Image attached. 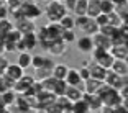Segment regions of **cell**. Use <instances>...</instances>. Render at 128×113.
<instances>
[{"mask_svg":"<svg viewBox=\"0 0 128 113\" xmlns=\"http://www.w3.org/2000/svg\"><path fill=\"white\" fill-rule=\"evenodd\" d=\"M22 41L26 46V51H33L34 48H38V38H36V31H30V33L22 34Z\"/></svg>","mask_w":128,"mask_h":113,"instance_id":"e0dca14e","label":"cell"},{"mask_svg":"<svg viewBox=\"0 0 128 113\" xmlns=\"http://www.w3.org/2000/svg\"><path fill=\"white\" fill-rule=\"evenodd\" d=\"M100 85H102V80L92 79V77L82 80V89H84V92H87V94H97V90H98Z\"/></svg>","mask_w":128,"mask_h":113,"instance_id":"d6986e66","label":"cell"},{"mask_svg":"<svg viewBox=\"0 0 128 113\" xmlns=\"http://www.w3.org/2000/svg\"><path fill=\"white\" fill-rule=\"evenodd\" d=\"M43 13L46 15L48 21H59V20L68 13V10H66V7L62 5V2H58V0H48V3H46Z\"/></svg>","mask_w":128,"mask_h":113,"instance_id":"7a4b0ae2","label":"cell"},{"mask_svg":"<svg viewBox=\"0 0 128 113\" xmlns=\"http://www.w3.org/2000/svg\"><path fill=\"white\" fill-rule=\"evenodd\" d=\"M54 102H56V105H58V108H59L61 113H72V102L69 98H66L64 95L56 97Z\"/></svg>","mask_w":128,"mask_h":113,"instance_id":"44dd1931","label":"cell"},{"mask_svg":"<svg viewBox=\"0 0 128 113\" xmlns=\"http://www.w3.org/2000/svg\"><path fill=\"white\" fill-rule=\"evenodd\" d=\"M108 51L113 56V59H128V48H126V44H112Z\"/></svg>","mask_w":128,"mask_h":113,"instance_id":"9a60e30c","label":"cell"},{"mask_svg":"<svg viewBox=\"0 0 128 113\" xmlns=\"http://www.w3.org/2000/svg\"><path fill=\"white\" fill-rule=\"evenodd\" d=\"M104 82H105L107 85H110V87H113V89L118 90V89H122L123 85H126L128 80H126V75H118L113 71L107 69V74H105V77H104Z\"/></svg>","mask_w":128,"mask_h":113,"instance_id":"5b68a950","label":"cell"},{"mask_svg":"<svg viewBox=\"0 0 128 113\" xmlns=\"http://www.w3.org/2000/svg\"><path fill=\"white\" fill-rule=\"evenodd\" d=\"M46 26V31H48V34L51 38H61V34H62V28H61V25L58 21H49L48 25H44Z\"/></svg>","mask_w":128,"mask_h":113,"instance_id":"cb8c5ba5","label":"cell"},{"mask_svg":"<svg viewBox=\"0 0 128 113\" xmlns=\"http://www.w3.org/2000/svg\"><path fill=\"white\" fill-rule=\"evenodd\" d=\"M0 2H4V3H5V2H7V0H0Z\"/></svg>","mask_w":128,"mask_h":113,"instance_id":"681fc988","label":"cell"},{"mask_svg":"<svg viewBox=\"0 0 128 113\" xmlns=\"http://www.w3.org/2000/svg\"><path fill=\"white\" fill-rule=\"evenodd\" d=\"M16 64L26 71L28 67H31V53L30 51H23V53H18V59H16Z\"/></svg>","mask_w":128,"mask_h":113,"instance_id":"7402d4cb","label":"cell"},{"mask_svg":"<svg viewBox=\"0 0 128 113\" xmlns=\"http://www.w3.org/2000/svg\"><path fill=\"white\" fill-rule=\"evenodd\" d=\"M107 16H108V23L110 25H113V26H118L120 25V18H118V15L115 13V11H110V13H107Z\"/></svg>","mask_w":128,"mask_h":113,"instance_id":"ab89813d","label":"cell"},{"mask_svg":"<svg viewBox=\"0 0 128 113\" xmlns=\"http://www.w3.org/2000/svg\"><path fill=\"white\" fill-rule=\"evenodd\" d=\"M76 2H77V0H62V5L66 7L68 13H72V10H74V7H76Z\"/></svg>","mask_w":128,"mask_h":113,"instance_id":"f6af8a7d","label":"cell"},{"mask_svg":"<svg viewBox=\"0 0 128 113\" xmlns=\"http://www.w3.org/2000/svg\"><path fill=\"white\" fill-rule=\"evenodd\" d=\"M4 74H5V75H8V77H10V79H13V80H18L20 77L25 74V71H23V69L20 67L16 62H15V64L8 62V66H7V69H5Z\"/></svg>","mask_w":128,"mask_h":113,"instance_id":"ac0fdd59","label":"cell"},{"mask_svg":"<svg viewBox=\"0 0 128 113\" xmlns=\"http://www.w3.org/2000/svg\"><path fill=\"white\" fill-rule=\"evenodd\" d=\"M8 62H10V61L7 59V56H5V54H2V56H0V75L5 72V69H7Z\"/></svg>","mask_w":128,"mask_h":113,"instance_id":"ee69618b","label":"cell"},{"mask_svg":"<svg viewBox=\"0 0 128 113\" xmlns=\"http://www.w3.org/2000/svg\"><path fill=\"white\" fill-rule=\"evenodd\" d=\"M86 11H87V0H77L72 13L76 16H79V15H86Z\"/></svg>","mask_w":128,"mask_h":113,"instance_id":"d6a6232c","label":"cell"},{"mask_svg":"<svg viewBox=\"0 0 128 113\" xmlns=\"http://www.w3.org/2000/svg\"><path fill=\"white\" fill-rule=\"evenodd\" d=\"M36 38H38V46H41L44 51L48 49V46L53 41V38L49 36L48 31H46V26H40V30L36 28Z\"/></svg>","mask_w":128,"mask_h":113,"instance_id":"4fadbf2b","label":"cell"},{"mask_svg":"<svg viewBox=\"0 0 128 113\" xmlns=\"http://www.w3.org/2000/svg\"><path fill=\"white\" fill-rule=\"evenodd\" d=\"M43 59H44V56L43 54H31V67H41L43 64Z\"/></svg>","mask_w":128,"mask_h":113,"instance_id":"8d00e7d4","label":"cell"},{"mask_svg":"<svg viewBox=\"0 0 128 113\" xmlns=\"http://www.w3.org/2000/svg\"><path fill=\"white\" fill-rule=\"evenodd\" d=\"M94 20H95V23L98 25V28H100V26H104V25H107V23H108V16H107V13H102V11L98 13L97 16H95Z\"/></svg>","mask_w":128,"mask_h":113,"instance_id":"f35d334b","label":"cell"},{"mask_svg":"<svg viewBox=\"0 0 128 113\" xmlns=\"http://www.w3.org/2000/svg\"><path fill=\"white\" fill-rule=\"evenodd\" d=\"M13 26H15L22 34L30 33V31H36V28H38L36 23H34V20H30V18H22V20H18V21L13 23Z\"/></svg>","mask_w":128,"mask_h":113,"instance_id":"9c48e42d","label":"cell"},{"mask_svg":"<svg viewBox=\"0 0 128 113\" xmlns=\"http://www.w3.org/2000/svg\"><path fill=\"white\" fill-rule=\"evenodd\" d=\"M20 10H22L23 16L30 20H38L43 15V8L36 3V2H30V0H25L22 5H20Z\"/></svg>","mask_w":128,"mask_h":113,"instance_id":"277c9868","label":"cell"},{"mask_svg":"<svg viewBox=\"0 0 128 113\" xmlns=\"http://www.w3.org/2000/svg\"><path fill=\"white\" fill-rule=\"evenodd\" d=\"M58 23L61 25L62 30H76V28H74V16L69 15V13H66V15H64Z\"/></svg>","mask_w":128,"mask_h":113,"instance_id":"f546056e","label":"cell"},{"mask_svg":"<svg viewBox=\"0 0 128 113\" xmlns=\"http://www.w3.org/2000/svg\"><path fill=\"white\" fill-rule=\"evenodd\" d=\"M7 110H10V112H22V113H25V112H31V107H30V103H28V98L25 97V95L16 94L15 102L12 103L10 108H7Z\"/></svg>","mask_w":128,"mask_h":113,"instance_id":"52a82bcc","label":"cell"},{"mask_svg":"<svg viewBox=\"0 0 128 113\" xmlns=\"http://www.w3.org/2000/svg\"><path fill=\"white\" fill-rule=\"evenodd\" d=\"M74 28H79L84 34H89V36H92L94 33L98 31V25L95 23V20L87 15L74 16Z\"/></svg>","mask_w":128,"mask_h":113,"instance_id":"3957f363","label":"cell"},{"mask_svg":"<svg viewBox=\"0 0 128 113\" xmlns=\"http://www.w3.org/2000/svg\"><path fill=\"white\" fill-rule=\"evenodd\" d=\"M115 30H117V26H113V25H110V23H107V25H104V26H100L98 28V31L100 33H104V34H107V36H112L113 33H115Z\"/></svg>","mask_w":128,"mask_h":113,"instance_id":"74e56055","label":"cell"},{"mask_svg":"<svg viewBox=\"0 0 128 113\" xmlns=\"http://www.w3.org/2000/svg\"><path fill=\"white\" fill-rule=\"evenodd\" d=\"M82 95H84L82 84H80V85H68L66 87V92H64V97L69 98L71 102H76V100L82 98Z\"/></svg>","mask_w":128,"mask_h":113,"instance_id":"7c38bea8","label":"cell"},{"mask_svg":"<svg viewBox=\"0 0 128 113\" xmlns=\"http://www.w3.org/2000/svg\"><path fill=\"white\" fill-rule=\"evenodd\" d=\"M113 10H115V5H113L112 0H100V11L102 13H110Z\"/></svg>","mask_w":128,"mask_h":113,"instance_id":"e575fe53","label":"cell"},{"mask_svg":"<svg viewBox=\"0 0 128 113\" xmlns=\"http://www.w3.org/2000/svg\"><path fill=\"white\" fill-rule=\"evenodd\" d=\"M56 64L53 61V56H44V59H43V64H41V67H44V69H53V66Z\"/></svg>","mask_w":128,"mask_h":113,"instance_id":"b9f144b4","label":"cell"},{"mask_svg":"<svg viewBox=\"0 0 128 113\" xmlns=\"http://www.w3.org/2000/svg\"><path fill=\"white\" fill-rule=\"evenodd\" d=\"M43 2H48V0H43Z\"/></svg>","mask_w":128,"mask_h":113,"instance_id":"f5cc1de1","label":"cell"},{"mask_svg":"<svg viewBox=\"0 0 128 113\" xmlns=\"http://www.w3.org/2000/svg\"><path fill=\"white\" fill-rule=\"evenodd\" d=\"M110 71H113L118 75H128V62L126 59H113Z\"/></svg>","mask_w":128,"mask_h":113,"instance_id":"2e32d148","label":"cell"},{"mask_svg":"<svg viewBox=\"0 0 128 113\" xmlns=\"http://www.w3.org/2000/svg\"><path fill=\"white\" fill-rule=\"evenodd\" d=\"M77 71H79V75H80V79H82V80H86V79H89V77H90V72H89V67H87L86 62H84L82 67H79Z\"/></svg>","mask_w":128,"mask_h":113,"instance_id":"60d3db41","label":"cell"},{"mask_svg":"<svg viewBox=\"0 0 128 113\" xmlns=\"http://www.w3.org/2000/svg\"><path fill=\"white\" fill-rule=\"evenodd\" d=\"M100 13V0H87V11L86 15L95 18V16Z\"/></svg>","mask_w":128,"mask_h":113,"instance_id":"603a6c76","label":"cell"},{"mask_svg":"<svg viewBox=\"0 0 128 113\" xmlns=\"http://www.w3.org/2000/svg\"><path fill=\"white\" fill-rule=\"evenodd\" d=\"M97 95L100 97L102 103H104L105 107H115V105H118V103L123 102V98L120 97V94H118L117 89L107 85L105 82H102V85L98 87Z\"/></svg>","mask_w":128,"mask_h":113,"instance_id":"6da1fadb","label":"cell"},{"mask_svg":"<svg viewBox=\"0 0 128 113\" xmlns=\"http://www.w3.org/2000/svg\"><path fill=\"white\" fill-rule=\"evenodd\" d=\"M68 69H69V66H66V64H61V62L54 64L53 69H51V75L56 77V79H64L66 74H68Z\"/></svg>","mask_w":128,"mask_h":113,"instance_id":"d4e9b609","label":"cell"},{"mask_svg":"<svg viewBox=\"0 0 128 113\" xmlns=\"http://www.w3.org/2000/svg\"><path fill=\"white\" fill-rule=\"evenodd\" d=\"M23 2H25V0H7L5 3H7V7L12 10V8H18L20 5L23 3Z\"/></svg>","mask_w":128,"mask_h":113,"instance_id":"bcb514c9","label":"cell"},{"mask_svg":"<svg viewBox=\"0 0 128 113\" xmlns=\"http://www.w3.org/2000/svg\"><path fill=\"white\" fill-rule=\"evenodd\" d=\"M110 41H112V44H126V41H128V34H125V33H122L120 30H115V33L110 36Z\"/></svg>","mask_w":128,"mask_h":113,"instance_id":"83f0119b","label":"cell"},{"mask_svg":"<svg viewBox=\"0 0 128 113\" xmlns=\"http://www.w3.org/2000/svg\"><path fill=\"white\" fill-rule=\"evenodd\" d=\"M20 79H22L23 82L26 84V85H31V84H33L34 80H36V79H34V75H28V74H23L22 77H20Z\"/></svg>","mask_w":128,"mask_h":113,"instance_id":"7dc6e473","label":"cell"},{"mask_svg":"<svg viewBox=\"0 0 128 113\" xmlns=\"http://www.w3.org/2000/svg\"><path fill=\"white\" fill-rule=\"evenodd\" d=\"M64 80H66L68 85H80V84H82V79H80V75H79V71H77V69H72V67L68 69V74H66Z\"/></svg>","mask_w":128,"mask_h":113,"instance_id":"ffe728a7","label":"cell"},{"mask_svg":"<svg viewBox=\"0 0 128 113\" xmlns=\"http://www.w3.org/2000/svg\"><path fill=\"white\" fill-rule=\"evenodd\" d=\"M2 54H5V48H4V43L0 41V56H2Z\"/></svg>","mask_w":128,"mask_h":113,"instance_id":"c3c4849f","label":"cell"},{"mask_svg":"<svg viewBox=\"0 0 128 113\" xmlns=\"http://www.w3.org/2000/svg\"><path fill=\"white\" fill-rule=\"evenodd\" d=\"M66 87H68L66 80H64V79H58L56 84H54V87H53V94L56 95V97L64 95V92H66Z\"/></svg>","mask_w":128,"mask_h":113,"instance_id":"1f68e13d","label":"cell"},{"mask_svg":"<svg viewBox=\"0 0 128 113\" xmlns=\"http://www.w3.org/2000/svg\"><path fill=\"white\" fill-rule=\"evenodd\" d=\"M51 75V71L49 69H44V67H36L34 69V79L36 80H43L46 79V77H49Z\"/></svg>","mask_w":128,"mask_h":113,"instance_id":"836d02e7","label":"cell"},{"mask_svg":"<svg viewBox=\"0 0 128 113\" xmlns=\"http://www.w3.org/2000/svg\"><path fill=\"white\" fill-rule=\"evenodd\" d=\"M13 28V21L10 18H4L0 20V41H4L5 36L8 34V31Z\"/></svg>","mask_w":128,"mask_h":113,"instance_id":"484cf974","label":"cell"},{"mask_svg":"<svg viewBox=\"0 0 128 113\" xmlns=\"http://www.w3.org/2000/svg\"><path fill=\"white\" fill-rule=\"evenodd\" d=\"M46 51L51 56H64V54L68 53V43L64 41L62 38H54Z\"/></svg>","mask_w":128,"mask_h":113,"instance_id":"8992f818","label":"cell"},{"mask_svg":"<svg viewBox=\"0 0 128 113\" xmlns=\"http://www.w3.org/2000/svg\"><path fill=\"white\" fill-rule=\"evenodd\" d=\"M92 43H94V46H97V48H104V49H110V46H112L110 38L107 36V34L100 33V31H97V33L92 34Z\"/></svg>","mask_w":128,"mask_h":113,"instance_id":"5bb4252c","label":"cell"},{"mask_svg":"<svg viewBox=\"0 0 128 113\" xmlns=\"http://www.w3.org/2000/svg\"><path fill=\"white\" fill-rule=\"evenodd\" d=\"M0 97H2V100H4V103L7 105V108L12 105V103L15 102V97H16V94L12 89H8V90H5V92H2L0 94Z\"/></svg>","mask_w":128,"mask_h":113,"instance_id":"4dcf8cb0","label":"cell"},{"mask_svg":"<svg viewBox=\"0 0 128 113\" xmlns=\"http://www.w3.org/2000/svg\"><path fill=\"white\" fill-rule=\"evenodd\" d=\"M82 98L86 100L87 105H89V110H90V112H100L104 103H102L100 97H98L97 94H87V92H84Z\"/></svg>","mask_w":128,"mask_h":113,"instance_id":"30bf717a","label":"cell"},{"mask_svg":"<svg viewBox=\"0 0 128 113\" xmlns=\"http://www.w3.org/2000/svg\"><path fill=\"white\" fill-rule=\"evenodd\" d=\"M76 48H77V51H80V53L84 54H89L92 51V48H94V43H92V36H89V34H82L80 38H76Z\"/></svg>","mask_w":128,"mask_h":113,"instance_id":"ba28073f","label":"cell"},{"mask_svg":"<svg viewBox=\"0 0 128 113\" xmlns=\"http://www.w3.org/2000/svg\"><path fill=\"white\" fill-rule=\"evenodd\" d=\"M61 38H62L66 43H74L76 38H77V34H76L74 30H62V34H61Z\"/></svg>","mask_w":128,"mask_h":113,"instance_id":"d590c367","label":"cell"},{"mask_svg":"<svg viewBox=\"0 0 128 113\" xmlns=\"http://www.w3.org/2000/svg\"><path fill=\"white\" fill-rule=\"evenodd\" d=\"M58 2H62V0H58Z\"/></svg>","mask_w":128,"mask_h":113,"instance_id":"816d5d0a","label":"cell"},{"mask_svg":"<svg viewBox=\"0 0 128 113\" xmlns=\"http://www.w3.org/2000/svg\"><path fill=\"white\" fill-rule=\"evenodd\" d=\"M0 3H4V2H0Z\"/></svg>","mask_w":128,"mask_h":113,"instance_id":"db71d44e","label":"cell"},{"mask_svg":"<svg viewBox=\"0 0 128 113\" xmlns=\"http://www.w3.org/2000/svg\"><path fill=\"white\" fill-rule=\"evenodd\" d=\"M86 64H87V67H89V72H90L92 79H97V80H102V82H104V77H105V74H107V69L102 67V66H98L95 61L86 62Z\"/></svg>","mask_w":128,"mask_h":113,"instance_id":"8fae6325","label":"cell"},{"mask_svg":"<svg viewBox=\"0 0 128 113\" xmlns=\"http://www.w3.org/2000/svg\"><path fill=\"white\" fill-rule=\"evenodd\" d=\"M30 2H36V0H30Z\"/></svg>","mask_w":128,"mask_h":113,"instance_id":"f907efd6","label":"cell"},{"mask_svg":"<svg viewBox=\"0 0 128 113\" xmlns=\"http://www.w3.org/2000/svg\"><path fill=\"white\" fill-rule=\"evenodd\" d=\"M95 62H97L98 66H102V67L110 69V66H112V62H113V56L110 54V51H105L98 59H95Z\"/></svg>","mask_w":128,"mask_h":113,"instance_id":"4316f807","label":"cell"},{"mask_svg":"<svg viewBox=\"0 0 128 113\" xmlns=\"http://www.w3.org/2000/svg\"><path fill=\"white\" fill-rule=\"evenodd\" d=\"M87 112H90V110H89V105L86 103L84 98L72 102V113H87Z\"/></svg>","mask_w":128,"mask_h":113,"instance_id":"f1b7e54d","label":"cell"},{"mask_svg":"<svg viewBox=\"0 0 128 113\" xmlns=\"http://www.w3.org/2000/svg\"><path fill=\"white\" fill-rule=\"evenodd\" d=\"M10 18V8L7 7V3H0V20Z\"/></svg>","mask_w":128,"mask_h":113,"instance_id":"7bdbcfd3","label":"cell"}]
</instances>
